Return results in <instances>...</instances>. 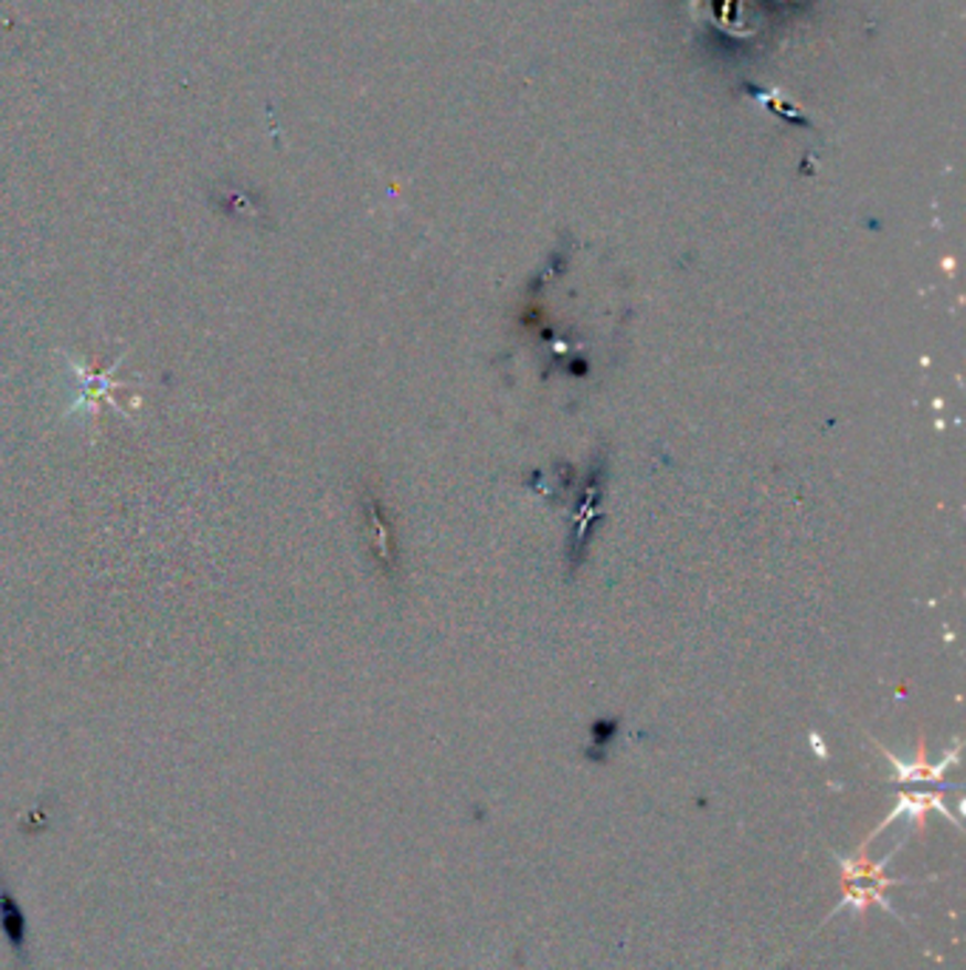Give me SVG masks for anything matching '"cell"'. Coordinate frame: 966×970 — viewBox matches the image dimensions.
Here are the masks:
<instances>
[{
	"label": "cell",
	"instance_id": "7a4b0ae2",
	"mask_svg": "<svg viewBox=\"0 0 966 970\" xmlns=\"http://www.w3.org/2000/svg\"><path fill=\"white\" fill-rule=\"evenodd\" d=\"M0 925H3V934H7L14 953H23V948H29L26 919H23V911H20L14 897L9 894V888H3V885H0Z\"/></svg>",
	"mask_w": 966,
	"mask_h": 970
},
{
	"label": "cell",
	"instance_id": "6da1fadb",
	"mask_svg": "<svg viewBox=\"0 0 966 970\" xmlns=\"http://www.w3.org/2000/svg\"><path fill=\"white\" fill-rule=\"evenodd\" d=\"M873 837L875 834H870V837L864 840L862 848H859V854H856V857H839V854H836V860H839V868H842L845 897H842V903L836 905L834 911H830V917H836V914L845 911V908H850V911H856V914H862L870 903H875L879 908H884V911H890L893 917H899V911H895L893 905L888 903V897H884V888L904 885L907 879H893V877H884L882 874L893 854H888V857L879 860V863L868 860V846Z\"/></svg>",
	"mask_w": 966,
	"mask_h": 970
}]
</instances>
